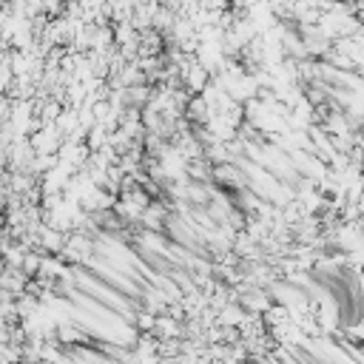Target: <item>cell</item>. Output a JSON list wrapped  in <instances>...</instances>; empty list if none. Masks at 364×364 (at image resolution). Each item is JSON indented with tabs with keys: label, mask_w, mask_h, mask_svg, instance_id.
Wrapping results in <instances>:
<instances>
[{
	"label": "cell",
	"mask_w": 364,
	"mask_h": 364,
	"mask_svg": "<svg viewBox=\"0 0 364 364\" xmlns=\"http://www.w3.org/2000/svg\"><path fill=\"white\" fill-rule=\"evenodd\" d=\"M0 301H3V293H0Z\"/></svg>",
	"instance_id": "obj_2"
},
{
	"label": "cell",
	"mask_w": 364,
	"mask_h": 364,
	"mask_svg": "<svg viewBox=\"0 0 364 364\" xmlns=\"http://www.w3.org/2000/svg\"><path fill=\"white\" fill-rule=\"evenodd\" d=\"M20 270L31 279V276H37V273L43 270V259H40L34 250H28V253H26V259H23V267H20Z\"/></svg>",
	"instance_id": "obj_1"
}]
</instances>
